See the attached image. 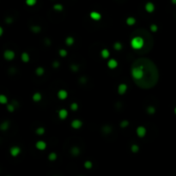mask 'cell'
I'll use <instances>...</instances> for the list:
<instances>
[{"label":"cell","instance_id":"obj_19","mask_svg":"<svg viewBox=\"0 0 176 176\" xmlns=\"http://www.w3.org/2000/svg\"><path fill=\"white\" fill-rule=\"evenodd\" d=\"M9 127V123L8 121H4L1 124V125H0V129L2 130V131H7Z\"/></svg>","mask_w":176,"mask_h":176},{"label":"cell","instance_id":"obj_44","mask_svg":"<svg viewBox=\"0 0 176 176\" xmlns=\"http://www.w3.org/2000/svg\"><path fill=\"white\" fill-rule=\"evenodd\" d=\"M174 113L176 114V107H175V108H174Z\"/></svg>","mask_w":176,"mask_h":176},{"label":"cell","instance_id":"obj_30","mask_svg":"<svg viewBox=\"0 0 176 176\" xmlns=\"http://www.w3.org/2000/svg\"><path fill=\"white\" fill-rule=\"evenodd\" d=\"M131 151L132 153H138L139 151V146L137 144H132L131 146Z\"/></svg>","mask_w":176,"mask_h":176},{"label":"cell","instance_id":"obj_32","mask_svg":"<svg viewBox=\"0 0 176 176\" xmlns=\"http://www.w3.org/2000/svg\"><path fill=\"white\" fill-rule=\"evenodd\" d=\"M58 53H59V55H60V56H61L62 58L66 57V56H67V54H68L67 51H66V49H60L59 51H58Z\"/></svg>","mask_w":176,"mask_h":176},{"label":"cell","instance_id":"obj_41","mask_svg":"<svg viewBox=\"0 0 176 176\" xmlns=\"http://www.w3.org/2000/svg\"><path fill=\"white\" fill-rule=\"evenodd\" d=\"M171 2H172V4H173L176 5V0H171Z\"/></svg>","mask_w":176,"mask_h":176},{"label":"cell","instance_id":"obj_26","mask_svg":"<svg viewBox=\"0 0 176 176\" xmlns=\"http://www.w3.org/2000/svg\"><path fill=\"white\" fill-rule=\"evenodd\" d=\"M113 48H114L116 51H120L122 49V44L120 43V42L117 41V42H115L114 44H113Z\"/></svg>","mask_w":176,"mask_h":176},{"label":"cell","instance_id":"obj_42","mask_svg":"<svg viewBox=\"0 0 176 176\" xmlns=\"http://www.w3.org/2000/svg\"><path fill=\"white\" fill-rule=\"evenodd\" d=\"M11 21H12V20H11V19L9 18V17L8 19H6V22H11Z\"/></svg>","mask_w":176,"mask_h":176},{"label":"cell","instance_id":"obj_33","mask_svg":"<svg viewBox=\"0 0 176 176\" xmlns=\"http://www.w3.org/2000/svg\"><path fill=\"white\" fill-rule=\"evenodd\" d=\"M7 110L9 113H12L15 111V106L13 104H7Z\"/></svg>","mask_w":176,"mask_h":176},{"label":"cell","instance_id":"obj_22","mask_svg":"<svg viewBox=\"0 0 176 176\" xmlns=\"http://www.w3.org/2000/svg\"><path fill=\"white\" fill-rule=\"evenodd\" d=\"M35 73H36V75H37V76H39V77L43 76L44 73H45L44 68L43 67H38L36 69V71H35Z\"/></svg>","mask_w":176,"mask_h":176},{"label":"cell","instance_id":"obj_38","mask_svg":"<svg viewBox=\"0 0 176 176\" xmlns=\"http://www.w3.org/2000/svg\"><path fill=\"white\" fill-rule=\"evenodd\" d=\"M111 131H112V129H111L110 126H104L103 127V132H106V133H109L111 132Z\"/></svg>","mask_w":176,"mask_h":176},{"label":"cell","instance_id":"obj_36","mask_svg":"<svg viewBox=\"0 0 176 176\" xmlns=\"http://www.w3.org/2000/svg\"><path fill=\"white\" fill-rule=\"evenodd\" d=\"M71 70L74 71V72H76L78 70H79V66H77V64H71Z\"/></svg>","mask_w":176,"mask_h":176},{"label":"cell","instance_id":"obj_13","mask_svg":"<svg viewBox=\"0 0 176 176\" xmlns=\"http://www.w3.org/2000/svg\"><path fill=\"white\" fill-rule=\"evenodd\" d=\"M68 116V111L66 109H60L58 111V117L60 119H66Z\"/></svg>","mask_w":176,"mask_h":176},{"label":"cell","instance_id":"obj_1","mask_svg":"<svg viewBox=\"0 0 176 176\" xmlns=\"http://www.w3.org/2000/svg\"><path fill=\"white\" fill-rule=\"evenodd\" d=\"M143 45H144V41L142 37L137 36L134 37L131 41V47L135 50H140L143 47Z\"/></svg>","mask_w":176,"mask_h":176},{"label":"cell","instance_id":"obj_25","mask_svg":"<svg viewBox=\"0 0 176 176\" xmlns=\"http://www.w3.org/2000/svg\"><path fill=\"white\" fill-rule=\"evenodd\" d=\"M57 159V154L55 152H52L48 155V160L51 162H53Z\"/></svg>","mask_w":176,"mask_h":176},{"label":"cell","instance_id":"obj_39","mask_svg":"<svg viewBox=\"0 0 176 176\" xmlns=\"http://www.w3.org/2000/svg\"><path fill=\"white\" fill-rule=\"evenodd\" d=\"M53 66L54 68H58V66H59V63H58V61H55V62H53Z\"/></svg>","mask_w":176,"mask_h":176},{"label":"cell","instance_id":"obj_20","mask_svg":"<svg viewBox=\"0 0 176 176\" xmlns=\"http://www.w3.org/2000/svg\"><path fill=\"white\" fill-rule=\"evenodd\" d=\"M31 30L34 34H39L41 30V28L38 25H34V26H32L31 27Z\"/></svg>","mask_w":176,"mask_h":176},{"label":"cell","instance_id":"obj_5","mask_svg":"<svg viewBox=\"0 0 176 176\" xmlns=\"http://www.w3.org/2000/svg\"><path fill=\"white\" fill-rule=\"evenodd\" d=\"M9 152H11V156H13V157H17V156H18L19 154L21 153V149L19 148L18 146H13V147H11Z\"/></svg>","mask_w":176,"mask_h":176},{"label":"cell","instance_id":"obj_2","mask_svg":"<svg viewBox=\"0 0 176 176\" xmlns=\"http://www.w3.org/2000/svg\"><path fill=\"white\" fill-rule=\"evenodd\" d=\"M131 74L135 80H140L143 77V71L141 67H133L132 69Z\"/></svg>","mask_w":176,"mask_h":176},{"label":"cell","instance_id":"obj_6","mask_svg":"<svg viewBox=\"0 0 176 176\" xmlns=\"http://www.w3.org/2000/svg\"><path fill=\"white\" fill-rule=\"evenodd\" d=\"M71 127L75 130H78L80 129L83 125V122L81 121L80 119H74L72 122H71Z\"/></svg>","mask_w":176,"mask_h":176},{"label":"cell","instance_id":"obj_3","mask_svg":"<svg viewBox=\"0 0 176 176\" xmlns=\"http://www.w3.org/2000/svg\"><path fill=\"white\" fill-rule=\"evenodd\" d=\"M15 56H16L15 53L12 50H9V49L5 50L4 53V59L7 60V61L13 60V59H14Z\"/></svg>","mask_w":176,"mask_h":176},{"label":"cell","instance_id":"obj_11","mask_svg":"<svg viewBox=\"0 0 176 176\" xmlns=\"http://www.w3.org/2000/svg\"><path fill=\"white\" fill-rule=\"evenodd\" d=\"M35 147H36V149H39V150H45V149H47V143L44 141H38L35 143Z\"/></svg>","mask_w":176,"mask_h":176},{"label":"cell","instance_id":"obj_43","mask_svg":"<svg viewBox=\"0 0 176 176\" xmlns=\"http://www.w3.org/2000/svg\"><path fill=\"white\" fill-rule=\"evenodd\" d=\"M81 82H82V83H84V82H85V78H83V77L81 78Z\"/></svg>","mask_w":176,"mask_h":176},{"label":"cell","instance_id":"obj_17","mask_svg":"<svg viewBox=\"0 0 176 176\" xmlns=\"http://www.w3.org/2000/svg\"><path fill=\"white\" fill-rule=\"evenodd\" d=\"M100 55H102V57L103 58H108L110 56V53L108 50L105 48V49H102V52H100Z\"/></svg>","mask_w":176,"mask_h":176},{"label":"cell","instance_id":"obj_35","mask_svg":"<svg viewBox=\"0 0 176 176\" xmlns=\"http://www.w3.org/2000/svg\"><path fill=\"white\" fill-rule=\"evenodd\" d=\"M71 109L72 110V111H77L78 109V104L76 103V102H73L71 105Z\"/></svg>","mask_w":176,"mask_h":176},{"label":"cell","instance_id":"obj_34","mask_svg":"<svg viewBox=\"0 0 176 176\" xmlns=\"http://www.w3.org/2000/svg\"><path fill=\"white\" fill-rule=\"evenodd\" d=\"M129 125V121H127V120H123L120 123V126H121V128H125Z\"/></svg>","mask_w":176,"mask_h":176},{"label":"cell","instance_id":"obj_28","mask_svg":"<svg viewBox=\"0 0 176 176\" xmlns=\"http://www.w3.org/2000/svg\"><path fill=\"white\" fill-rule=\"evenodd\" d=\"M0 103L4 104V105L8 103V98L5 95H4V94H1V95H0Z\"/></svg>","mask_w":176,"mask_h":176},{"label":"cell","instance_id":"obj_29","mask_svg":"<svg viewBox=\"0 0 176 176\" xmlns=\"http://www.w3.org/2000/svg\"><path fill=\"white\" fill-rule=\"evenodd\" d=\"M25 3H26V4H27L28 6H30V7H32V6H34L35 4H36L37 0H26Z\"/></svg>","mask_w":176,"mask_h":176},{"label":"cell","instance_id":"obj_21","mask_svg":"<svg viewBox=\"0 0 176 176\" xmlns=\"http://www.w3.org/2000/svg\"><path fill=\"white\" fill-rule=\"evenodd\" d=\"M74 42H75L74 38H73V37H71V36H68V37L66 39V44L67 46H69V47H71V46H72V45L74 44Z\"/></svg>","mask_w":176,"mask_h":176},{"label":"cell","instance_id":"obj_31","mask_svg":"<svg viewBox=\"0 0 176 176\" xmlns=\"http://www.w3.org/2000/svg\"><path fill=\"white\" fill-rule=\"evenodd\" d=\"M93 167V163L92 162L90 161H86L85 162H84V168H85L86 169H91Z\"/></svg>","mask_w":176,"mask_h":176},{"label":"cell","instance_id":"obj_9","mask_svg":"<svg viewBox=\"0 0 176 176\" xmlns=\"http://www.w3.org/2000/svg\"><path fill=\"white\" fill-rule=\"evenodd\" d=\"M89 17L94 21H100V19H102V15H100V13L97 12V11H92V12H90Z\"/></svg>","mask_w":176,"mask_h":176},{"label":"cell","instance_id":"obj_37","mask_svg":"<svg viewBox=\"0 0 176 176\" xmlns=\"http://www.w3.org/2000/svg\"><path fill=\"white\" fill-rule=\"evenodd\" d=\"M150 30H151L152 32H154V33H155V32L158 30V27H157V26H156L155 24H152V25L150 26Z\"/></svg>","mask_w":176,"mask_h":176},{"label":"cell","instance_id":"obj_27","mask_svg":"<svg viewBox=\"0 0 176 176\" xmlns=\"http://www.w3.org/2000/svg\"><path fill=\"white\" fill-rule=\"evenodd\" d=\"M147 113H149V114H150V115H153L154 113H155V107H153V106H149V107H147Z\"/></svg>","mask_w":176,"mask_h":176},{"label":"cell","instance_id":"obj_15","mask_svg":"<svg viewBox=\"0 0 176 176\" xmlns=\"http://www.w3.org/2000/svg\"><path fill=\"white\" fill-rule=\"evenodd\" d=\"M71 153L73 156H77L80 154V149L77 147V146H74V147L71 148Z\"/></svg>","mask_w":176,"mask_h":176},{"label":"cell","instance_id":"obj_7","mask_svg":"<svg viewBox=\"0 0 176 176\" xmlns=\"http://www.w3.org/2000/svg\"><path fill=\"white\" fill-rule=\"evenodd\" d=\"M144 8H145V11H147L148 13H152V12H154V11H155V4H153L152 2H147V3H146V4H145V6H144Z\"/></svg>","mask_w":176,"mask_h":176},{"label":"cell","instance_id":"obj_10","mask_svg":"<svg viewBox=\"0 0 176 176\" xmlns=\"http://www.w3.org/2000/svg\"><path fill=\"white\" fill-rule=\"evenodd\" d=\"M58 95V98L59 100H66L67 97H68V93L66 90L64 89H60L59 91L58 92L57 94Z\"/></svg>","mask_w":176,"mask_h":176},{"label":"cell","instance_id":"obj_16","mask_svg":"<svg viewBox=\"0 0 176 176\" xmlns=\"http://www.w3.org/2000/svg\"><path fill=\"white\" fill-rule=\"evenodd\" d=\"M21 58H22V61L24 62V63H28V62L29 61V59H30V58H29V55H28V53H22Z\"/></svg>","mask_w":176,"mask_h":176},{"label":"cell","instance_id":"obj_14","mask_svg":"<svg viewBox=\"0 0 176 176\" xmlns=\"http://www.w3.org/2000/svg\"><path fill=\"white\" fill-rule=\"evenodd\" d=\"M32 98H33V100L34 102H41V100L42 95H41V93L36 92V93H34L33 94V97H32Z\"/></svg>","mask_w":176,"mask_h":176},{"label":"cell","instance_id":"obj_23","mask_svg":"<svg viewBox=\"0 0 176 176\" xmlns=\"http://www.w3.org/2000/svg\"><path fill=\"white\" fill-rule=\"evenodd\" d=\"M53 9H54V11H56L58 12H60L64 9V6L62 4H56L53 5Z\"/></svg>","mask_w":176,"mask_h":176},{"label":"cell","instance_id":"obj_8","mask_svg":"<svg viewBox=\"0 0 176 176\" xmlns=\"http://www.w3.org/2000/svg\"><path fill=\"white\" fill-rule=\"evenodd\" d=\"M118 66V62L113 58H111L108 61H107V67L111 70H114Z\"/></svg>","mask_w":176,"mask_h":176},{"label":"cell","instance_id":"obj_40","mask_svg":"<svg viewBox=\"0 0 176 176\" xmlns=\"http://www.w3.org/2000/svg\"><path fill=\"white\" fill-rule=\"evenodd\" d=\"M3 33H4V30H3V28L0 27V36H2Z\"/></svg>","mask_w":176,"mask_h":176},{"label":"cell","instance_id":"obj_4","mask_svg":"<svg viewBox=\"0 0 176 176\" xmlns=\"http://www.w3.org/2000/svg\"><path fill=\"white\" fill-rule=\"evenodd\" d=\"M136 132H137V135H138V137H139V138H144V137L146 136L147 131H146V128L144 126L140 125V126L138 127V128H137Z\"/></svg>","mask_w":176,"mask_h":176},{"label":"cell","instance_id":"obj_12","mask_svg":"<svg viewBox=\"0 0 176 176\" xmlns=\"http://www.w3.org/2000/svg\"><path fill=\"white\" fill-rule=\"evenodd\" d=\"M127 90V85L125 83H120L119 87H118V93L120 94V95H122V94H125Z\"/></svg>","mask_w":176,"mask_h":176},{"label":"cell","instance_id":"obj_24","mask_svg":"<svg viewBox=\"0 0 176 176\" xmlns=\"http://www.w3.org/2000/svg\"><path fill=\"white\" fill-rule=\"evenodd\" d=\"M45 128L44 127H39V128L36 129V131H35V132H36V134L39 135V136H42L45 134Z\"/></svg>","mask_w":176,"mask_h":176},{"label":"cell","instance_id":"obj_18","mask_svg":"<svg viewBox=\"0 0 176 176\" xmlns=\"http://www.w3.org/2000/svg\"><path fill=\"white\" fill-rule=\"evenodd\" d=\"M136 23V19L132 17H130L126 19V24L128 26H133Z\"/></svg>","mask_w":176,"mask_h":176}]
</instances>
